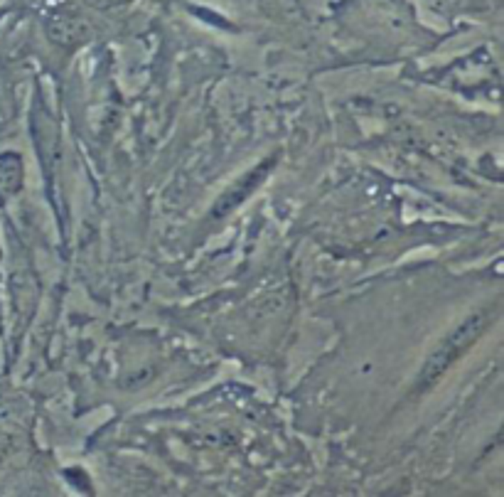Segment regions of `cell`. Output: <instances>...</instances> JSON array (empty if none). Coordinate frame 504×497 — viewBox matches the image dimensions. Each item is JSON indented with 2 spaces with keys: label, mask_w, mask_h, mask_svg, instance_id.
Segmentation results:
<instances>
[{
  "label": "cell",
  "mask_w": 504,
  "mask_h": 497,
  "mask_svg": "<svg viewBox=\"0 0 504 497\" xmlns=\"http://www.w3.org/2000/svg\"><path fill=\"white\" fill-rule=\"evenodd\" d=\"M490 320H492V313H487V311L472 313L470 318L460 320L458 325L433 347L431 355L426 357V362H423V367H420V372H418V379H416V389L418 391L431 389L438 379H440L460 357L475 345V340L490 328Z\"/></svg>",
  "instance_id": "obj_1"
}]
</instances>
